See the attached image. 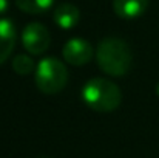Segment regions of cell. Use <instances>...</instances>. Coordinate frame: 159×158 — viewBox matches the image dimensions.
I'll return each instance as SVG.
<instances>
[{
    "label": "cell",
    "instance_id": "5",
    "mask_svg": "<svg viewBox=\"0 0 159 158\" xmlns=\"http://www.w3.org/2000/svg\"><path fill=\"white\" fill-rule=\"evenodd\" d=\"M63 57L71 65H85L93 56L91 45L84 39H71L63 47Z\"/></svg>",
    "mask_w": 159,
    "mask_h": 158
},
{
    "label": "cell",
    "instance_id": "8",
    "mask_svg": "<svg viewBox=\"0 0 159 158\" xmlns=\"http://www.w3.org/2000/svg\"><path fill=\"white\" fill-rule=\"evenodd\" d=\"M54 22L63 28V30H70L73 26H76V23L79 22V9L71 5V3H62L54 9Z\"/></svg>",
    "mask_w": 159,
    "mask_h": 158
},
{
    "label": "cell",
    "instance_id": "3",
    "mask_svg": "<svg viewBox=\"0 0 159 158\" xmlns=\"http://www.w3.org/2000/svg\"><path fill=\"white\" fill-rule=\"evenodd\" d=\"M68 81V71L56 57H47L39 62L36 70V84L37 89L45 95H56L59 93Z\"/></svg>",
    "mask_w": 159,
    "mask_h": 158
},
{
    "label": "cell",
    "instance_id": "12",
    "mask_svg": "<svg viewBox=\"0 0 159 158\" xmlns=\"http://www.w3.org/2000/svg\"><path fill=\"white\" fill-rule=\"evenodd\" d=\"M156 93H158V96H159V82H158V85H156Z\"/></svg>",
    "mask_w": 159,
    "mask_h": 158
},
{
    "label": "cell",
    "instance_id": "9",
    "mask_svg": "<svg viewBox=\"0 0 159 158\" xmlns=\"http://www.w3.org/2000/svg\"><path fill=\"white\" fill-rule=\"evenodd\" d=\"M54 0H16V5L28 14H40L51 8Z\"/></svg>",
    "mask_w": 159,
    "mask_h": 158
},
{
    "label": "cell",
    "instance_id": "10",
    "mask_svg": "<svg viewBox=\"0 0 159 158\" xmlns=\"http://www.w3.org/2000/svg\"><path fill=\"white\" fill-rule=\"evenodd\" d=\"M12 68L19 74H30L34 70V62H33V59L30 56L19 54L12 59Z\"/></svg>",
    "mask_w": 159,
    "mask_h": 158
},
{
    "label": "cell",
    "instance_id": "6",
    "mask_svg": "<svg viewBox=\"0 0 159 158\" xmlns=\"http://www.w3.org/2000/svg\"><path fill=\"white\" fill-rule=\"evenodd\" d=\"M148 0H113V9L120 19H136L145 12Z\"/></svg>",
    "mask_w": 159,
    "mask_h": 158
},
{
    "label": "cell",
    "instance_id": "1",
    "mask_svg": "<svg viewBox=\"0 0 159 158\" xmlns=\"http://www.w3.org/2000/svg\"><path fill=\"white\" fill-rule=\"evenodd\" d=\"M96 59L99 67L111 76H124L131 67V51L128 45L117 37H107L98 45Z\"/></svg>",
    "mask_w": 159,
    "mask_h": 158
},
{
    "label": "cell",
    "instance_id": "7",
    "mask_svg": "<svg viewBox=\"0 0 159 158\" xmlns=\"http://www.w3.org/2000/svg\"><path fill=\"white\" fill-rule=\"evenodd\" d=\"M16 26L9 19H0V64H3L14 50Z\"/></svg>",
    "mask_w": 159,
    "mask_h": 158
},
{
    "label": "cell",
    "instance_id": "2",
    "mask_svg": "<svg viewBox=\"0 0 159 158\" xmlns=\"http://www.w3.org/2000/svg\"><path fill=\"white\" fill-rule=\"evenodd\" d=\"M82 96L87 105L96 112H113L122 101V93L119 87L102 78H94L88 81L84 87Z\"/></svg>",
    "mask_w": 159,
    "mask_h": 158
},
{
    "label": "cell",
    "instance_id": "11",
    "mask_svg": "<svg viewBox=\"0 0 159 158\" xmlns=\"http://www.w3.org/2000/svg\"><path fill=\"white\" fill-rule=\"evenodd\" d=\"M8 9V0H0V14H3Z\"/></svg>",
    "mask_w": 159,
    "mask_h": 158
},
{
    "label": "cell",
    "instance_id": "4",
    "mask_svg": "<svg viewBox=\"0 0 159 158\" xmlns=\"http://www.w3.org/2000/svg\"><path fill=\"white\" fill-rule=\"evenodd\" d=\"M22 42H23V47L26 48L28 53L42 54L48 50L50 42H51V36H50V31L42 23L33 22V23L25 26V30L22 33Z\"/></svg>",
    "mask_w": 159,
    "mask_h": 158
}]
</instances>
